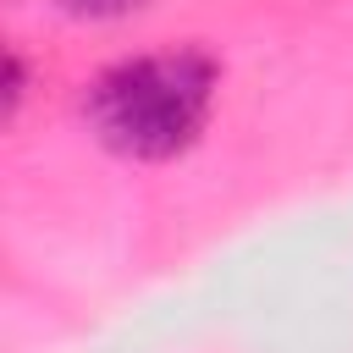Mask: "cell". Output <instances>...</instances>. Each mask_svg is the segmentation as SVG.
<instances>
[{"label": "cell", "instance_id": "cell-1", "mask_svg": "<svg viewBox=\"0 0 353 353\" xmlns=\"http://www.w3.org/2000/svg\"><path fill=\"white\" fill-rule=\"evenodd\" d=\"M210 99H215L210 55L160 50L99 72L88 88V121L99 143H110L127 160H171L199 138Z\"/></svg>", "mask_w": 353, "mask_h": 353}, {"label": "cell", "instance_id": "cell-2", "mask_svg": "<svg viewBox=\"0 0 353 353\" xmlns=\"http://www.w3.org/2000/svg\"><path fill=\"white\" fill-rule=\"evenodd\" d=\"M61 6H72V11H83V17H116V11H127V6H138V0H61Z\"/></svg>", "mask_w": 353, "mask_h": 353}, {"label": "cell", "instance_id": "cell-3", "mask_svg": "<svg viewBox=\"0 0 353 353\" xmlns=\"http://www.w3.org/2000/svg\"><path fill=\"white\" fill-rule=\"evenodd\" d=\"M17 99H22V61L11 55V61H6V116L17 110Z\"/></svg>", "mask_w": 353, "mask_h": 353}]
</instances>
